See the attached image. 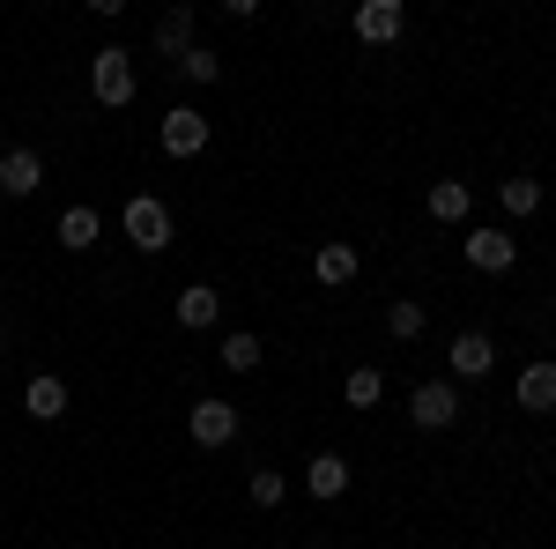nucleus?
Returning <instances> with one entry per match:
<instances>
[{"label":"nucleus","instance_id":"obj_1","mask_svg":"<svg viewBox=\"0 0 556 549\" xmlns=\"http://www.w3.org/2000/svg\"><path fill=\"white\" fill-rule=\"evenodd\" d=\"M89 97L112 104V112H127V104H134V52H127V45H104V52L89 60Z\"/></svg>","mask_w":556,"mask_h":549},{"label":"nucleus","instance_id":"obj_2","mask_svg":"<svg viewBox=\"0 0 556 549\" xmlns=\"http://www.w3.org/2000/svg\"><path fill=\"white\" fill-rule=\"evenodd\" d=\"M119 223H127V238L134 246H141V253H164V246H172V209H164V201H156V194H134L127 209H119Z\"/></svg>","mask_w":556,"mask_h":549},{"label":"nucleus","instance_id":"obj_3","mask_svg":"<svg viewBox=\"0 0 556 549\" xmlns=\"http://www.w3.org/2000/svg\"><path fill=\"white\" fill-rule=\"evenodd\" d=\"M408 416H416V431H453V416H460V386L453 379H424L416 394H408Z\"/></svg>","mask_w":556,"mask_h":549},{"label":"nucleus","instance_id":"obj_4","mask_svg":"<svg viewBox=\"0 0 556 549\" xmlns=\"http://www.w3.org/2000/svg\"><path fill=\"white\" fill-rule=\"evenodd\" d=\"M460 253H468V267H482V275H505V267L519 260V246H513V230H497V223H475Z\"/></svg>","mask_w":556,"mask_h":549},{"label":"nucleus","instance_id":"obj_5","mask_svg":"<svg viewBox=\"0 0 556 549\" xmlns=\"http://www.w3.org/2000/svg\"><path fill=\"white\" fill-rule=\"evenodd\" d=\"M156 141H164V157H201V149H208V120H201L193 104H172L164 127H156Z\"/></svg>","mask_w":556,"mask_h":549},{"label":"nucleus","instance_id":"obj_6","mask_svg":"<svg viewBox=\"0 0 556 549\" xmlns=\"http://www.w3.org/2000/svg\"><path fill=\"white\" fill-rule=\"evenodd\" d=\"M401 30H408L401 0H356V38L364 45H401Z\"/></svg>","mask_w":556,"mask_h":549},{"label":"nucleus","instance_id":"obj_7","mask_svg":"<svg viewBox=\"0 0 556 549\" xmlns=\"http://www.w3.org/2000/svg\"><path fill=\"white\" fill-rule=\"evenodd\" d=\"M445 364H453V379H490V364H497V335H482V327H468V335H453V349H445Z\"/></svg>","mask_w":556,"mask_h":549},{"label":"nucleus","instance_id":"obj_8","mask_svg":"<svg viewBox=\"0 0 556 549\" xmlns=\"http://www.w3.org/2000/svg\"><path fill=\"white\" fill-rule=\"evenodd\" d=\"M513 401L527 409V416H556V364H549V357H534V364L519 372Z\"/></svg>","mask_w":556,"mask_h":549},{"label":"nucleus","instance_id":"obj_9","mask_svg":"<svg viewBox=\"0 0 556 549\" xmlns=\"http://www.w3.org/2000/svg\"><path fill=\"white\" fill-rule=\"evenodd\" d=\"M38 186H45V157H38V149H8V157H0V194L30 201Z\"/></svg>","mask_w":556,"mask_h":549},{"label":"nucleus","instance_id":"obj_10","mask_svg":"<svg viewBox=\"0 0 556 549\" xmlns=\"http://www.w3.org/2000/svg\"><path fill=\"white\" fill-rule=\"evenodd\" d=\"M149 45H156V52L178 67V60L193 52V8H186V0H178V8H164V15H156V38H149Z\"/></svg>","mask_w":556,"mask_h":549},{"label":"nucleus","instance_id":"obj_11","mask_svg":"<svg viewBox=\"0 0 556 549\" xmlns=\"http://www.w3.org/2000/svg\"><path fill=\"white\" fill-rule=\"evenodd\" d=\"M312 283H319V290H349V283H356V246H342V238L319 246V253H312Z\"/></svg>","mask_w":556,"mask_h":549},{"label":"nucleus","instance_id":"obj_12","mask_svg":"<svg viewBox=\"0 0 556 549\" xmlns=\"http://www.w3.org/2000/svg\"><path fill=\"white\" fill-rule=\"evenodd\" d=\"M230 438H238V409H230V401H201V409H193V446H230Z\"/></svg>","mask_w":556,"mask_h":549},{"label":"nucleus","instance_id":"obj_13","mask_svg":"<svg viewBox=\"0 0 556 549\" xmlns=\"http://www.w3.org/2000/svg\"><path fill=\"white\" fill-rule=\"evenodd\" d=\"M304 490L334 506V498L349 490V461H342V453H312V467H304Z\"/></svg>","mask_w":556,"mask_h":549},{"label":"nucleus","instance_id":"obj_14","mask_svg":"<svg viewBox=\"0 0 556 549\" xmlns=\"http://www.w3.org/2000/svg\"><path fill=\"white\" fill-rule=\"evenodd\" d=\"M97 238H104V215L97 209H67L60 215V246H67V253H89Z\"/></svg>","mask_w":556,"mask_h":549},{"label":"nucleus","instance_id":"obj_15","mask_svg":"<svg viewBox=\"0 0 556 549\" xmlns=\"http://www.w3.org/2000/svg\"><path fill=\"white\" fill-rule=\"evenodd\" d=\"M215 312H223V297L208 283H186L178 290V327H215Z\"/></svg>","mask_w":556,"mask_h":549},{"label":"nucleus","instance_id":"obj_16","mask_svg":"<svg viewBox=\"0 0 556 549\" xmlns=\"http://www.w3.org/2000/svg\"><path fill=\"white\" fill-rule=\"evenodd\" d=\"M23 409H30V416H38V423L67 416V386H60V379H52V372H45V379H30V386H23Z\"/></svg>","mask_w":556,"mask_h":549},{"label":"nucleus","instance_id":"obj_17","mask_svg":"<svg viewBox=\"0 0 556 549\" xmlns=\"http://www.w3.org/2000/svg\"><path fill=\"white\" fill-rule=\"evenodd\" d=\"M468 209H475V194L460 178H438V186H430V215H438V223H468Z\"/></svg>","mask_w":556,"mask_h":549},{"label":"nucleus","instance_id":"obj_18","mask_svg":"<svg viewBox=\"0 0 556 549\" xmlns=\"http://www.w3.org/2000/svg\"><path fill=\"white\" fill-rule=\"evenodd\" d=\"M342 401H349V409H379V401H386V372H379V364H356L349 386H342Z\"/></svg>","mask_w":556,"mask_h":549},{"label":"nucleus","instance_id":"obj_19","mask_svg":"<svg viewBox=\"0 0 556 549\" xmlns=\"http://www.w3.org/2000/svg\"><path fill=\"white\" fill-rule=\"evenodd\" d=\"M497 209L505 215H534L542 209V178H505V186H497Z\"/></svg>","mask_w":556,"mask_h":549},{"label":"nucleus","instance_id":"obj_20","mask_svg":"<svg viewBox=\"0 0 556 549\" xmlns=\"http://www.w3.org/2000/svg\"><path fill=\"white\" fill-rule=\"evenodd\" d=\"M215 357H223V372H260V357H267V349H260V335H223Z\"/></svg>","mask_w":556,"mask_h":549},{"label":"nucleus","instance_id":"obj_21","mask_svg":"<svg viewBox=\"0 0 556 549\" xmlns=\"http://www.w3.org/2000/svg\"><path fill=\"white\" fill-rule=\"evenodd\" d=\"M386 335L416 341V335H424V304H416V297H393V304H386Z\"/></svg>","mask_w":556,"mask_h":549},{"label":"nucleus","instance_id":"obj_22","mask_svg":"<svg viewBox=\"0 0 556 549\" xmlns=\"http://www.w3.org/2000/svg\"><path fill=\"white\" fill-rule=\"evenodd\" d=\"M178 67H186V83H201V89H208L215 75H223V60H215L208 45H193V52H186V60H178Z\"/></svg>","mask_w":556,"mask_h":549},{"label":"nucleus","instance_id":"obj_23","mask_svg":"<svg viewBox=\"0 0 556 549\" xmlns=\"http://www.w3.org/2000/svg\"><path fill=\"white\" fill-rule=\"evenodd\" d=\"M282 490H290V483H282L275 467H253V506H282Z\"/></svg>","mask_w":556,"mask_h":549},{"label":"nucleus","instance_id":"obj_24","mask_svg":"<svg viewBox=\"0 0 556 549\" xmlns=\"http://www.w3.org/2000/svg\"><path fill=\"white\" fill-rule=\"evenodd\" d=\"M223 15H260V0H215Z\"/></svg>","mask_w":556,"mask_h":549},{"label":"nucleus","instance_id":"obj_25","mask_svg":"<svg viewBox=\"0 0 556 549\" xmlns=\"http://www.w3.org/2000/svg\"><path fill=\"white\" fill-rule=\"evenodd\" d=\"M119 8H127V0H89V15H119Z\"/></svg>","mask_w":556,"mask_h":549},{"label":"nucleus","instance_id":"obj_26","mask_svg":"<svg viewBox=\"0 0 556 549\" xmlns=\"http://www.w3.org/2000/svg\"><path fill=\"white\" fill-rule=\"evenodd\" d=\"M0 357H8V335H0Z\"/></svg>","mask_w":556,"mask_h":549},{"label":"nucleus","instance_id":"obj_27","mask_svg":"<svg viewBox=\"0 0 556 549\" xmlns=\"http://www.w3.org/2000/svg\"><path fill=\"white\" fill-rule=\"evenodd\" d=\"M38 8H45V0H38Z\"/></svg>","mask_w":556,"mask_h":549}]
</instances>
